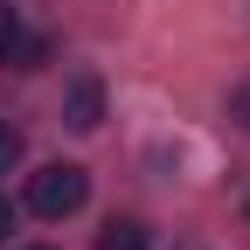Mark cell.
Segmentation results:
<instances>
[{"instance_id": "1", "label": "cell", "mask_w": 250, "mask_h": 250, "mask_svg": "<svg viewBox=\"0 0 250 250\" xmlns=\"http://www.w3.org/2000/svg\"><path fill=\"white\" fill-rule=\"evenodd\" d=\"M90 195V174L77 160H56V167H35L28 174V208L42 215V223H62V215H77Z\"/></svg>"}, {"instance_id": "2", "label": "cell", "mask_w": 250, "mask_h": 250, "mask_svg": "<svg viewBox=\"0 0 250 250\" xmlns=\"http://www.w3.org/2000/svg\"><path fill=\"white\" fill-rule=\"evenodd\" d=\"M62 118H70L77 132H98V125H104V83L98 77H77L70 98H62Z\"/></svg>"}, {"instance_id": "3", "label": "cell", "mask_w": 250, "mask_h": 250, "mask_svg": "<svg viewBox=\"0 0 250 250\" xmlns=\"http://www.w3.org/2000/svg\"><path fill=\"white\" fill-rule=\"evenodd\" d=\"M98 250H153V243H146V223H139V215H111V223L98 229Z\"/></svg>"}, {"instance_id": "4", "label": "cell", "mask_w": 250, "mask_h": 250, "mask_svg": "<svg viewBox=\"0 0 250 250\" xmlns=\"http://www.w3.org/2000/svg\"><path fill=\"white\" fill-rule=\"evenodd\" d=\"M14 49H21V14L7 7V0H0V62H7Z\"/></svg>"}, {"instance_id": "5", "label": "cell", "mask_w": 250, "mask_h": 250, "mask_svg": "<svg viewBox=\"0 0 250 250\" xmlns=\"http://www.w3.org/2000/svg\"><path fill=\"white\" fill-rule=\"evenodd\" d=\"M14 167H21V132L0 118V174H14Z\"/></svg>"}, {"instance_id": "6", "label": "cell", "mask_w": 250, "mask_h": 250, "mask_svg": "<svg viewBox=\"0 0 250 250\" xmlns=\"http://www.w3.org/2000/svg\"><path fill=\"white\" fill-rule=\"evenodd\" d=\"M229 111H236V118L250 125V83H243V90H229Z\"/></svg>"}, {"instance_id": "7", "label": "cell", "mask_w": 250, "mask_h": 250, "mask_svg": "<svg viewBox=\"0 0 250 250\" xmlns=\"http://www.w3.org/2000/svg\"><path fill=\"white\" fill-rule=\"evenodd\" d=\"M7 229H14V202L0 195V243H7Z\"/></svg>"}, {"instance_id": "8", "label": "cell", "mask_w": 250, "mask_h": 250, "mask_svg": "<svg viewBox=\"0 0 250 250\" xmlns=\"http://www.w3.org/2000/svg\"><path fill=\"white\" fill-rule=\"evenodd\" d=\"M28 250H49V243H28Z\"/></svg>"}, {"instance_id": "9", "label": "cell", "mask_w": 250, "mask_h": 250, "mask_svg": "<svg viewBox=\"0 0 250 250\" xmlns=\"http://www.w3.org/2000/svg\"><path fill=\"white\" fill-rule=\"evenodd\" d=\"M243 223H250V208H243Z\"/></svg>"}]
</instances>
